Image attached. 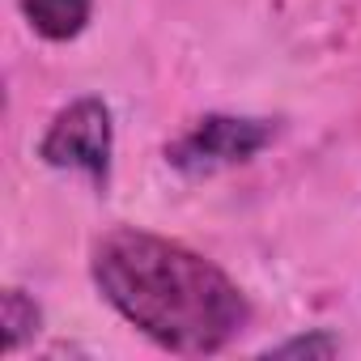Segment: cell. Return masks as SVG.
Listing matches in <instances>:
<instances>
[{
    "label": "cell",
    "mask_w": 361,
    "mask_h": 361,
    "mask_svg": "<svg viewBox=\"0 0 361 361\" xmlns=\"http://www.w3.org/2000/svg\"><path fill=\"white\" fill-rule=\"evenodd\" d=\"M22 13L43 39L68 43L85 30L90 13H94V0H22Z\"/></svg>",
    "instance_id": "277c9868"
},
{
    "label": "cell",
    "mask_w": 361,
    "mask_h": 361,
    "mask_svg": "<svg viewBox=\"0 0 361 361\" xmlns=\"http://www.w3.org/2000/svg\"><path fill=\"white\" fill-rule=\"evenodd\" d=\"M340 340L327 336V331H310V336H293L276 348H268V357H336Z\"/></svg>",
    "instance_id": "8992f818"
},
{
    "label": "cell",
    "mask_w": 361,
    "mask_h": 361,
    "mask_svg": "<svg viewBox=\"0 0 361 361\" xmlns=\"http://www.w3.org/2000/svg\"><path fill=\"white\" fill-rule=\"evenodd\" d=\"M272 140V123L243 119V115H204L192 132H183L170 149V166L183 174H213L238 161H251Z\"/></svg>",
    "instance_id": "7a4b0ae2"
},
{
    "label": "cell",
    "mask_w": 361,
    "mask_h": 361,
    "mask_svg": "<svg viewBox=\"0 0 361 361\" xmlns=\"http://www.w3.org/2000/svg\"><path fill=\"white\" fill-rule=\"evenodd\" d=\"M39 157L56 170H85L94 178H106L111 166V111L102 98H77L56 115L47 128Z\"/></svg>",
    "instance_id": "3957f363"
},
{
    "label": "cell",
    "mask_w": 361,
    "mask_h": 361,
    "mask_svg": "<svg viewBox=\"0 0 361 361\" xmlns=\"http://www.w3.org/2000/svg\"><path fill=\"white\" fill-rule=\"evenodd\" d=\"M0 323H5V348H22L39 323H43V310L35 306V298H26L22 289H5V298H0Z\"/></svg>",
    "instance_id": "5b68a950"
},
{
    "label": "cell",
    "mask_w": 361,
    "mask_h": 361,
    "mask_svg": "<svg viewBox=\"0 0 361 361\" xmlns=\"http://www.w3.org/2000/svg\"><path fill=\"white\" fill-rule=\"evenodd\" d=\"M94 285L153 344L221 353L251 319L243 289L204 255L145 230H111L94 247Z\"/></svg>",
    "instance_id": "6da1fadb"
}]
</instances>
